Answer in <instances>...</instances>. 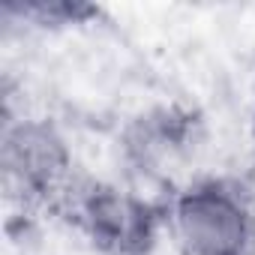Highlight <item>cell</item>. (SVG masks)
I'll return each instance as SVG.
<instances>
[{
  "label": "cell",
  "mask_w": 255,
  "mask_h": 255,
  "mask_svg": "<svg viewBox=\"0 0 255 255\" xmlns=\"http://www.w3.org/2000/svg\"><path fill=\"white\" fill-rule=\"evenodd\" d=\"M0 168L9 195L24 204L60 207L75 186V159L66 135L45 117L6 120Z\"/></svg>",
  "instance_id": "1"
},
{
  "label": "cell",
  "mask_w": 255,
  "mask_h": 255,
  "mask_svg": "<svg viewBox=\"0 0 255 255\" xmlns=\"http://www.w3.org/2000/svg\"><path fill=\"white\" fill-rule=\"evenodd\" d=\"M168 222L186 255H252L255 249V213L243 189L228 180H198L180 189Z\"/></svg>",
  "instance_id": "2"
},
{
  "label": "cell",
  "mask_w": 255,
  "mask_h": 255,
  "mask_svg": "<svg viewBox=\"0 0 255 255\" xmlns=\"http://www.w3.org/2000/svg\"><path fill=\"white\" fill-rule=\"evenodd\" d=\"M102 255H150L159 213L141 195L114 183H75L60 204Z\"/></svg>",
  "instance_id": "3"
},
{
  "label": "cell",
  "mask_w": 255,
  "mask_h": 255,
  "mask_svg": "<svg viewBox=\"0 0 255 255\" xmlns=\"http://www.w3.org/2000/svg\"><path fill=\"white\" fill-rule=\"evenodd\" d=\"M195 141L192 120L177 111H159L135 123L129 132V156L147 174H162L168 165H177Z\"/></svg>",
  "instance_id": "4"
},
{
  "label": "cell",
  "mask_w": 255,
  "mask_h": 255,
  "mask_svg": "<svg viewBox=\"0 0 255 255\" xmlns=\"http://www.w3.org/2000/svg\"><path fill=\"white\" fill-rule=\"evenodd\" d=\"M6 12H18L24 21H33L36 27H69V24H87L99 15L96 6L87 3H66V0H36V3H6Z\"/></svg>",
  "instance_id": "5"
},
{
  "label": "cell",
  "mask_w": 255,
  "mask_h": 255,
  "mask_svg": "<svg viewBox=\"0 0 255 255\" xmlns=\"http://www.w3.org/2000/svg\"><path fill=\"white\" fill-rule=\"evenodd\" d=\"M252 150H255V114H252Z\"/></svg>",
  "instance_id": "6"
}]
</instances>
